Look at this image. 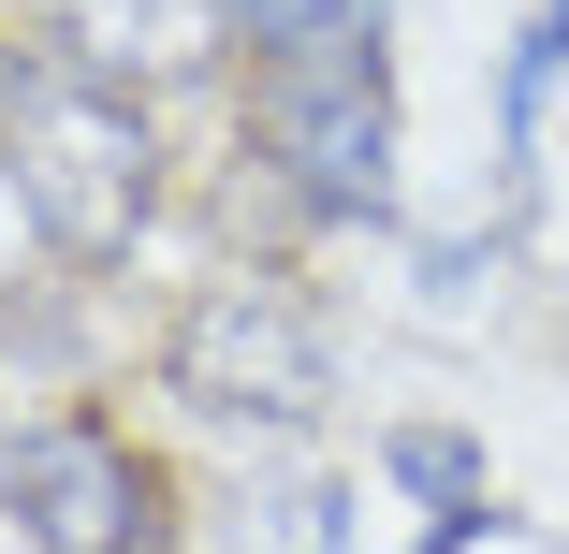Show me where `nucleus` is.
I'll return each instance as SVG.
<instances>
[{
    "instance_id": "nucleus-4",
    "label": "nucleus",
    "mask_w": 569,
    "mask_h": 554,
    "mask_svg": "<svg viewBox=\"0 0 569 554\" xmlns=\"http://www.w3.org/2000/svg\"><path fill=\"white\" fill-rule=\"evenodd\" d=\"M0 511H16L30 554H161V482L118 423L88 409H44L0 437Z\"/></svg>"
},
{
    "instance_id": "nucleus-2",
    "label": "nucleus",
    "mask_w": 569,
    "mask_h": 554,
    "mask_svg": "<svg viewBox=\"0 0 569 554\" xmlns=\"http://www.w3.org/2000/svg\"><path fill=\"white\" fill-rule=\"evenodd\" d=\"M263 161L292 175L307 219H380L395 204V59H380V30L263 59Z\"/></svg>"
},
{
    "instance_id": "nucleus-1",
    "label": "nucleus",
    "mask_w": 569,
    "mask_h": 554,
    "mask_svg": "<svg viewBox=\"0 0 569 554\" xmlns=\"http://www.w3.org/2000/svg\"><path fill=\"white\" fill-rule=\"evenodd\" d=\"M0 175H16L30 234H44L73 278L132 263L147 219H161V132H147V102L102 88V73H59V59L0 102Z\"/></svg>"
},
{
    "instance_id": "nucleus-5",
    "label": "nucleus",
    "mask_w": 569,
    "mask_h": 554,
    "mask_svg": "<svg viewBox=\"0 0 569 554\" xmlns=\"http://www.w3.org/2000/svg\"><path fill=\"white\" fill-rule=\"evenodd\" d=\"M44 44H59V73L132 88V73H190L204 44H234V16L219 0H44Z\"/></svg>"
},
{
    "instance_id": "nucleus-7",
    "label": "nucleus",
    "mask_w": 569,
    "mask_h": 554,
    "mask_svg": "<svg viewBox=\"0 0 569 554\" xmlns=\"http://www.w3.org/2000/svg\"><path fill=\"white\" fill-rule=\"evenodd\" d=\"M234 16V44L249 59H278V44H336V30H380V0H219Z\"/></svg>"
},
{
    "instance_id": "nucleus-9",
    "label": "nucleus",
    "mask_w": 569,
    "mask_h": 554,
    "mask_svg": "<svg viewBox=\"0 0 569 554\" xmlns=\"http://www.w3.org/2000/svg\"><path fill=\"white\" fill-rule=\"evenodd\" d=\"M0 102H16V88H0Z\"/></svg>"
},
{
    "instance_id": "nucleus-3",
    "label": "nucleus",
    "mask_w": 569,
    "mask_h": 554,
    "mask_svg": "<svg viewBox=\"0 0 569 554\" xmlns=\"http://www.w3.org/2000/svg\"><path fill=\"white\" fill-rule=\"evenodd\" d=\"M176 394H190L204 423L292 437V423H321V394H336V351H321V321H307L278 278H219V292L176 321Z\"/></svg>"
},
{
    "instance_id": "nucleus-8",
    "label": "nucleus",
    "mask_w": 569,
    "mask_h": 554,
    "mask_svg": "<svg viewBox=\"0 0 569 554\" xmlns=\"http://www.w3.org/2000/svg\"><path fill=\"white\" fill-rule=\"evenodd\" d=\"M395 482H409V496H438L452 525H482V467H468V437H438V423H423V437H395Z\"/></svg>"
},
{
    "instance_id": "nucleus-6",
    "label": "nucleus",
    "mask_w": 569,
    "mask_h": 554,
    "mask_svg": "<svg viewBox=\"0 0 569 554\" xmlns=\"http://www.w3.org/2000/svg\"><path fill=\"white\" fill-rule=\"evenodd\" d=\"M234 554H351V511H336V482H263L234 496Z\"/></svg>"
}]
</instances>
